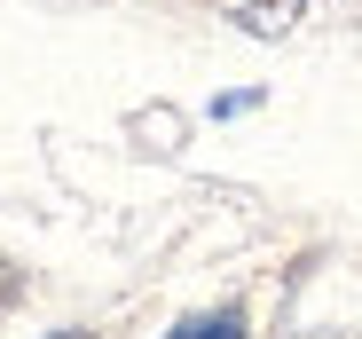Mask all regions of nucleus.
I'll use <instances>...</instances> for the list:
<instances>
[{"instance_id": "obj_3", "label": "nucleus", "mask_w": 362, "mask_h": 339, "mask_svg": "<svg viewBox=\"0 0 362 339\" xmlns=\"http://www.w3.org/2000/svg\"><path fill=\"white\" fill-rule=\"evenodd\" d=\"M47 339H95V331H47Z\"/></svg>"}, {"instance_id": "obj_2", "label": "nucleus", "mask_w": 362, "mask_h": 339, "mask_svg": "<svg viewBox=\"0 0 362 339\" xmlns=\"http://www.w3.org/2000/svg\"><path fill=\"white\" fill-rule=\"evenodd\" d=\"M299 0H268V8H245V32H284Z\"/></svg>"}, {"instance_id": "obj_1", "label": "nucleus", "mask_w": 362, "mask_h": 339, "mask_svg": "<svg viewBox=\"0 0 362 339\" xmlns=\"http://www.w3.org/2000/svg\"><path fill=\"white\" fill-rule=\"evenodd\" d=\"M165 339H252V331H245V316H236V308H213V316H189V323H173Z\"/></svg>"}]
</instances>
